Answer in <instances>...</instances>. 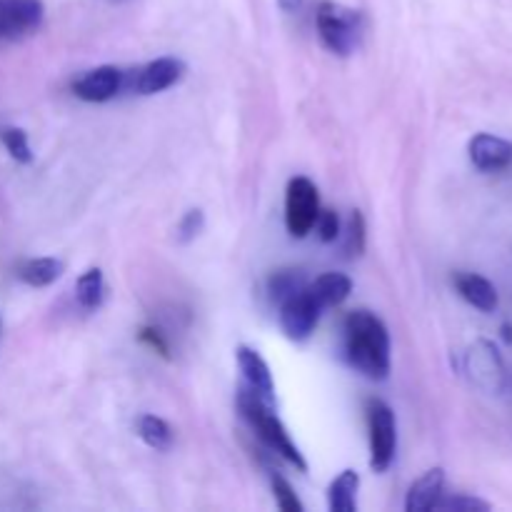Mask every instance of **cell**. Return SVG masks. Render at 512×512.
I'll return each mask as SVG.
<instances>
[{"label":"cell","instance_id":"6da1fadb","mask_svg":"<svg viewBox=\"0 0 512 512\" xmlns=\"http://www.w3.org/2000/svg\"><path fill=\"white\" fill-rule=\"evenodd\" d=\"M343 355L368 380L390 375V333L370 310H353L343 323Z\"/></svg>","mask_w":512,"mask_h":512},{"label":"cell","instance_id":"7a4b0ae2","mask_svg":"<svg viewBox=\"0 0 512 512\" xmlns=\"http://www.w3.org/2000/svg\"><path fill=\"white\" fill-rule=\"evenodd\" d=\"M238 410L245 420L250 423V428L258 433V438L268 445L273 453H278L280 458L288 460L290 465L300 470V473H308V463H305L303 453H300L298 445L293 443L290 433L285 430V425L280 423L278 415L273 413V403L265 400L263 395L255 393L253 388H240L238 393Z\"/></svg>","mask_w":512,"mask_h":512},{"label":"cell","instance_id":"3957f363","mask_svg":"<svg viewBox=\"0 0 512 512\" xmlns=\"http://www.w3.org/2000/svg\"><path fill=\"white\" fill-rule=\"evenodd\" d=\"M315 25H318L320 43L330 50V53L348 58L363 43L365 20L358 10L345 8V5L333 3V0H323L315 13Z\"/></svg>","mask_w":512,"mask_h":512},{"label":"cell","instance_id":"277c9868","mask_svg":"<svg viewBox=\"0 0 512 512\" xmlns=\"http://www.w3.org/2000/svg\"><path fill=\"white\" fill-rule=\"evenodd\" d=\"M368 438H370V468L375 473H388L398 453V425L395 413L383 400H368Z\"/></svg>","mask_w":512,"mask_h":512},{"label":"cell","instance_id":"5b68a950","mask_svg":"<svg viewBox=\"0 0 512 512\" xmlns=\"http://www.w3.org/2000/svg\"><path fill=\"white\" fill-rule=\"evenodd\" d=\"M320 215L318 188L310 178L298 175L288 183L285 190V228L293 238H305L315 228Z\"/></svg>","mask_w":512,"mask_h":512},{"label":"cell","instance_id":"8992f818","mask_svg":"<svg viewBox=\"0 0 512 512\" xmlns=\"http://www.w3.org/2000/svg\"><path fill=\"white\" fill-rule=\"evenodd\" d=\"M183 75H185L183 60L173 58V55H165V58H155L150 60V63L125 73V90L138 95L163 93V90L173 88L175 83H180Z\"/></svg>","mask_w":512,"mask_h":512},{"label":"cell","instance_id":"52a82bcc","mask_svg":"<svg viewBox=\"0 0 512 512\" xmlns=\"http://www.w3.org/2000/svg\"><path fill=\"white\" fill-rule=\"evenodd\" d=\"M43 0H0V43H15L43 25Z\"/></svg>","mask_w":512,"mask_h":512},{"label":"cell","instance_id":"ba28073f","mask_svg":"<svg viewBox=\"0 0 512 512\" xmlns=\"http://www.w3.org/2000/svg\"><path fill=\"white\" fill-rule=\"evenodd\" d=\"M278 308H280V328H283V333L288 335L290 340H295V343H303V340H308L310 335L315 333L320 313H323L320 305L313 300V295L308 293V285H305L300 293L290 295L288 300H283Z\"/></svg>","mask_w":512,"mask_h":512},{"label":"cell","instance_id":"9c48e42d","mask_svg":"<svg viewBox=\"0 0 512 512\" xmlns=\"http://www.w3.org/2000/svg\"><path fill=\"white\" fill-rule=\"evenodd\" d=\"M125 90V70L115 65H100L88 70L83 78L73 83V93L85 103H108L115 95Z\"/></svg>","mask_w":512,"mask_h":512},{"label":"cell","instance_id":"30bf717a","mask_svg":"<svg viewBox=\"0 0 512 512\" xmlns=\"http://www.w3.org/2000/svg\"><path fill=\"white\" fill-rule=\"evenodd\" d=\"M470 163L483 173H495L505 170L512 163V143L505 138L490 133H478L468 143Z\"/></svg>","mask_w":512,"mask_h":512},{"label":"cell","instance_id":"8fae6325","mask_svg":"<svg viewBox=\"0 0 512 512\" xmlns=\"http://www.w3.org/2000/svg\"><path fill=\"white\" fill-rule=\"evenodd\" d=\"M468 365L478 385L488 390H500L505 383V365L500 358V350L490 340H480L468 355Z\"/></svg>","mask_w":512,"mask_h":512},{"label":"cell","instance_id":"7c38bea8","mask_svg":"<svg viewBox=\"0 0 512 512\" xmlns=\"http://www.w3.org/2000/svg\"><path fill=\"white\" fill-rule=\"evenodd\" d=\"M235 358H238L240 373H243L248 388H253L255 393H260L265 400L273 403V395H275L273 373H270L268 363L260 358L258 350L248 348V345H240V348L235 350Z\"/></svg>","mask_w":512,"mask_h":512},{"label":"cell","instance_id":"4fadbf2b","mask_svg":"<svg viewBox=\"0 0 512 512\" xmlns=\"http://www.w3.org/2000/svg\"><path fill=\"white\" fill-rule=\"evenodd\" d=\"M445 488V470L433 468L418 480V483L410 485L408 498H405V510L408 512H430L435 510L438 500L443 498Z\"/></svg>","mask_w":512,"mask_h":512},{"label":"cell","instance_id":"5bb4252c","mask_svg":"<svg viewBox=\"0 0 512 512\" xmlns=\"http://www.w3.org/2000/svg\"><path fill=\"white\" fill-rule=\"evenodd\" d=\"M455 288L473 308L483 310V313H493L500 303L495 285L478 273H458L455 275Z\"/></svg>","mask_w":512,"mask_h":512},{"label":"cell","instance_id":"9a60e30c","mask_svg":"<svg viewBox=\"0 0 512 512\" xmlns=\"http://www.w3.org/2000/svg\"><path fill=\"white\" fill-rule=\"evenodd\" d=\"M308 293L313 295V300L320 305V310L338 308V305L345 303L348 295L353 293V280L345 273H325L308 285Z\"/></svg>","mask_w":512,"mask_h":512},{"label":"cell","instance_id":"2e32d148","mask_svg":"<svg viewBox=\"0 0 512 512\" xmlns=\"http://www.w3.org/2000/svg\"><path fill=\"white\" fill-rule=\"evenodd\" d=\"M360 475L355 470H343L328 488V508L333 512L358 510Z\"/></svg>","mask_w":512,"mask_h":512},{"label":"cell","instance_id":"e0dca14e","mask_svg":"<svg viewBox=\"0 0 512 512\" xmlns=\"http://www.w3.org/2000/svg\"><path fill=\"white\" fill-rule=\"evenodd\" d=\"M63 275V263L58 258L25 260L18 268V278L30 288H48Z\"/></svg>","mask_w":512,"mask_h":512},{"label":"cell","instance_id":"ac0fdd59","mask_svg":"<svg viewBox=\"0 0 512 512\" xmlns=\"http://www.w3.org/2000/svg\"><path fill=\"white\" fill-rule=\"evenodd\" d=\"M138 435L148 448L158 450V453H168L173 448V430L158 415H143L138 423Z\"/></svg>","mask_w":512,"mask_h":512},{"label":"cell","instance_id":"d6986e66","mask_svg":"<svg viewBox=\"0 0 512 512\" xmlns=\"http://www.w3.org/2000/svg\"><path fill=\"white\" fill-rule=\"evenodd\" d=\"M105 293V280L103 270L90 268L85 270L78 278V285H75V298H78V305L83 310H98L100 303H103Z\"/></svg>","mask_w":512,"mask_h":512},{"label":"cell","instance_id":"ffe728a7","mask_svg":"<svg viewBox=\"0 0 512 512\" xmlns=\"http://www.w3.org/2000/svg\"><path fill=\"white\" fill-rule=\"evenodd\" d=\"M305 278L303 273H298V270H280V273H275L273 278H270L268 283V290H270V298H273V303H283V300H288L290 295L300 293V290L305 288Z\"/></svg>","mask_w":512,"mask_h":512},{"label":"cell","instance_id":"44dd1931","mask_svg":"<svg viewBox=\"0 0 512 512\" xmlns=\"http://www.w3.org/2000/svg\"><path fill=\"white\" fill-rule=\"evenodd\" d=\"M0 140H3L5 150L10 153V158L15 160V163H23V165H30L33 163V150H30V143H28V133H25L23 128H3L0 130Z\"/></svg>","mask_w":512,"mask_h":512},{"label":"cell","instance_id":"7402d4cb","mask_svg":"<svg viewBox=\"0 0 512 512\" xmlns=\"http://www.w3.org/2000/svg\"><path fill=\"white\" fill-rule=\"evenodd\" d=\"M365 250V218L360 210H353L350 215L348 230H345V255L348 258H358Z\"/></svg>","mask_w":512,"mask_h":512},{"label":"cell","instance_id":"603a6c76","mask_svg":"<svg viewBox=\"0 0 512 512\" xmlns=\"http://www.w3.org/2000/svg\"><path fill=\"white\" fill-rule=\"evenodd\" d=\"M435 510H448V512H488L493 505L488 500L473 498V495H450V498H440Z\"/></svg>","mask_w":512,"mask_h":512},{"label":"cell","instance_id":"cb8c5ba5","mask_svg":"<svg viewBox=\"0 0 512 512\" xmlns=\"http://www.w3.org/2000/svg\"><path fill=\"white\" fill-rule=\"evenodd\" d=\"M270 485H273V495H275V503L283 512H303V503L300 498L295 495L293 485L283 478V475H273L270 478Z\"/></svg>","mask_w":512,"mask_h":512},{"label":"cell","instance_id":"d4e9b609","mask_svg":"<svg viewBox=\"0 0 512 512\" xmlns=\"http://www.w3.org/2000/svg\"><path fill=\"white\" fill-rule=\"evenodd\" d=\"M315 228L323 243H335L340 238V218L335 210H320L318 220H315Z\"/></svg>","mask_w":512,"mask_h":512},{"label":"cell","instance_id":"484cf974","mask_svg":"<svg viewBox=\"0 0 512 512\" xmlns=\"http://www.w3.org/2000/svg\"><path fill=\"white\" fill-rule=\"evenodd\" d=\"M203 225H205L203 210H188V213L183 215V220H180V228H178L180 240H183V243H190V240L203 230Z\"/></svg>","mask_w":512,"mask_h":512},{"label":"cell","instance_id":"4316f807","mask_svg":"<svg viewBox=\"0 0 512 512\" xmlns=\"http://www.w3.org/2000/svg\"><path fill=\"white\" fill-rule=\"evenodd\" d=\"M278 5L285 13H298V10L303 8V0H278Z\"/></svg>","mask_w":512,"mask_h":512},{"label":"cell","instance_id":"83f0119b","mask_svg":"<svg viewBox=\"0 0 512 512\" xmlns=\"http://www.w3.org/2000/svg\"><path fill=\"white\" fill-rule=\"evenodd\" d=\"M500 333H503V340L508 345H512V323H505L503 328H500Z\"/></svg>","mask_w":512,"mask_h":512}]
</instances>
